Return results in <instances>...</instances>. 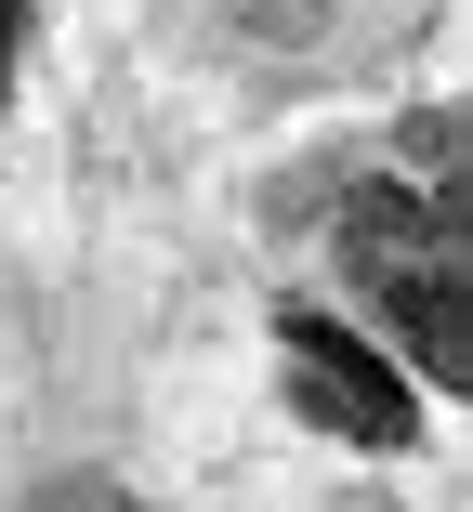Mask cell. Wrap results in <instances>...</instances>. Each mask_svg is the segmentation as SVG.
Masks as SVG:
<instances>
[{
	"label": "cell",
	"mask_w": 473,
	"mask_h": 512,
	"mask_svg": "<svg viewBox=\"0 0 473 512\" xmlns=\"http://www.w3.org/2000/svg\"><path fill=\"white\" fill-rule=\"evenodd\" d=\"M329 263L408 381L473 394V184L460 171H368L329 211Z\"/></svg>",
	"instance_id": "obj_1"
},
{
	"label": "cell",
	"mask_w": 473,
	"mask_h": 512,
	"mask_svg": "<svg viewBox=\"0 0 473 512\" xmlns=\"http://www.w3.org/2000/svg\"><path fill=\"white\" fill-rule=\"evenodd\" d=\"M276 394L290 421L355 447V460H408L421 447V381L395 368V342L368 316H329V302H276Z\"/></svg>",
	"instance_id": "obj_2"
},
{
	"label": "cell",
	"mask_w": 473,
	"mask_h": 512,
	"mask_svg": "<svg viewBox=\"0 0 473 512\" xmlns=\"http://www.w3.org/2000/svg\"><path fill=\"white\" fill-rule=\"evenodd\" d=\"M27 27H40V0H0V119H14V79H27Z\"/></svg>",
	"instance_id": "obj_3"
}]
</instances>
